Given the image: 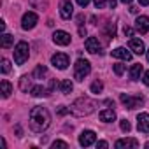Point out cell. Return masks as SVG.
<instances>
[{"label":"cell","instance_id":"obj_2","mask_svg":"<svg viewBox=\"0 0 149 149\" xmlns=\"http://www.w3.org/2000/svg\"><path fill=\"white\" fill-rule=\"evenodd\" d=\"M95 109H97V102L91 100V98H88V97H81V98H77L76 102L70 105V112L74 116H77V118L90 116Z\"/></svg>","mask_w":149,"mask_h":149},{"label":"cell","instance_id":"obj_4","mask_svg":"<svg viewBox=\"0 0 149 149\" xmlns=\"http://www.w3.org/2000/svg\"><path fill=\"white\" fill-rule=\"evenodd\" d=\"M28 56H30V47H28V44H26L25 40L18 42L16 47H14V61H16L18 65H23V63L28 60Z\"/></svg>","mask_w":149,"mask_h":149},{"label":"cell","instance_id":"obj_41","mask_svg":"<svg viewBox=\"0 0 149 149\" xmlns=\"http://www.w3.org/2000/svg\"><path fill=\"white\" fill-rule=\"evenodd\" d=\"M137 11H139V9H137V7H135V6H132V7H130V13H133V14H135V13H137Z\"/></svg>","mask_w":149,"mask_h":149},{"label":"cell","instance_id":"obj_43","mask_svg":"<svg viewBox=\"0 0 149 149\" xmlns=\"http://www.w3.org/2000/svg\"><path fill=\"white\" fill-rule=\"evenodd\" d=\"M146 54H147V61H149V49H147V51H146Z\"/></svg>","mask_w":149,"mask_h":149},{"label":"cell","instance_id":"obj_42","mask_svg":"<svg viewBox=\"0 0 149 149\" xmlns=\"http://www.w3.org/2000/svg\"><path fill=\"white\" fill-rule=\"evenodd\" d=\"M123 4H132V0H121Z\"/></svg>","mask_w":149,"mask_h":149},{"label":"cell","instance_id":"obj_40","mask_svg":"<svg viewBox=\"0 0 149 149\" xmlns=\"http://www.w3.org/2000/svg\"><path fill=\"white\" fill-rule=\"evenodd\" d=\"M109 6H111V9H114L116 7V0H109Z\"/></svg>","mask_w":149,"mask_h":149},{"label":"cell","instance_id":"obj_5","mask_svg":"<svg viewBox=\"0 0 149 149\" xmlns=\"http://www.w3.org/2000/svg\"><path fill=\"white\" fill-rule=\"evenodd\" d=\"M119 98H121V104L126 109H137V107H140L144 104V98L142 97H132V95H125L123 93Z\"/></svg>","mask_w":149,"mask_h":149},{"label":"cell","instance_id":"obj_9","mask_svg":"<svg viewBox=\"0 0 149 149\" xmlns=\"http://www.w3.org/2000/svg\"><path fill=\"white\" fill-rule=\"evenodd\" d=\"M53 40H54V44H58V46H68V44H70V33H67V32H63V30H56V32L53 33Z\"/></svg>","mask_w":149,"mask_h":149},{"label":"cell","instance_id":"obj_23","mask_svg":"<svg viewBox=\"0 0 149 149\" xmlns=\"http://www.w3.org/2000/svg\"><path fill=\"white\" fill-rule=\"evenodd\" d=\"M13 42H14V37L9 35V33H4V35H2V40H0V46H2L4 49H7V47L13 46Z\"/></svg>","mask_w":149,"mask_h":149},{"label":"cell","instance_id":"obj_32","mask_svg":"<svg viewBox=\"0 0 149 149\" xmlns=\"http://www.w3.org/2000/svg\"><path fill=\"white\" fill-rule=\"evenodd\" d=\"M142 81H144V84H146V86H149V70H147V72H144Z\"/></svg>","mask_w":149,"mask_h":149},{"label":"cell","instance_id":"obj_25","mask_svg":"<svg viewBox=\"0 0 149 149\" xmlns=\"http://www.w3.org/2000/svg\"><path fill=\"white\" fill-rule=\"evenodd\" d=\"M119 128H121V132L128 133V132L132 130V125L128 123V119H121V121H119Z\"/></svg>","mask_w":149,"mask_h":149},{"label":"cell","instance_id":"obj_36","mask_svg":"<svg viewBox=\"0 0 149 149\" xmlns=\"http://www.w3.org/2000/svg\"><path fill=\"white\" fill-rule=\"evenodd\" d=\"M95 144H97V147H107V146H109L105 140H98V142H95Z\"/></svg>","mask_w":149,"mask_h":149},{"label":"cell","instance_id":"obj_1","mask_svg":"<svg viewBox=\"0 0 149 149\" xmlns=\"http://www.w3.org/2000/svg\"><path fill=\"white\" fill-rule=\"evenodd\" d=\"M28 123H30L32 132L40 133V132H44V130L49 126V123H51V114H49V111H47L46 107L37 105V107H33V109L30 111Z\"/></svg>","mask_w":149,"mask_h":149},{"label":"cell","instance_id":"obj_14","mask_svg":"<svg viewBox=\"0 0 149 149\" xmlns=\"http://www.w3.org/2000/svg\"><path fill=\"white\" fill-rule=\"evenodd\" d=\"M128 47H130V51H133L135 54H144V53H146L144 42H142L140 39H137V37L130 39V42H128Z\"/></svg>","mask_w":149,"mask_h":149},{"label":"cell","instance_id":"obj_29","mask_svg":"<svg viewBox=\"0 0 149 149\" xmlns=\"http://www.w3.org/2000/svg\"><path fill=\"white\" fill-rule=\"evenodd\" d=\"M107 33H109V37H114V35H116V26H114V23H109V25H107Z\"/></svg>","mask_w":149,"mask_h":149},{"label":"cell","instance_id":"obj_7","mask_svg":"<svg viewBox=\"0 0 149 149\" xmlns=\"http://www.w3.org/2000/svg\"><path fill=\"white\" fill-rule=\"evenodd\" d=\"M37 21H39V18L35 13H25L21 18V26H23V30H32L37 25Z\"/></svg>","mask_w":149,"mask_h":149},{"label":"cell","instance_id":"obj_18","mask_svg":"<svg viewBox=\"0 0 149 149\" xmlns=\"http://www.w3.org/2000/svg\"><path fill=\"white\" fill-rule=\"evenodd\" d=\"M140 74H142V65H140V63L132 65V68H130V79H132V81H137V79L140 77Z\"/></svg>","mask_w":149,"mask_h":149},{"label":"cell","instance_id":"obj_31","mask_svg":"<svg viewBox=\"0 0 149 149\" xmlns=\"http://www.w3.org/2000/svg\"><path fill=\"white\" fill-rule=\"evenodd\" d=\"M56 86H60V84H58V83H56L54 79H51V81H49V86H47V90H49V91H53V90H54Z\"/></svg>","mask_w":149,"mask_h":149},{"label":"cell","instance_id":"obj_20","mask_svg":"<svg viewBox=\"0 0 149 149\" xmlns=\"http://www.w3.org/2000/svg\"><path fill=\"white\" fill-rule=\"evenodd\" d=\"M72 88H74V84H72L70 79H63V81L60 83V91H61L63 95H68V93L72 91Z\"/></svg>","mask_w":149,"mask_h":149},{"label":"cell","instance_id":"obj_21","mask_svg":"<svg viewBox=\"0 0 149 149\" xmlns=\"http://www.w3.org/2000/svg\"><path fill=\"white\" fill-rule=\"evenodd\" d=\"M30 91H32L33 97H47V95L51 93V91H49L47 88H44V86H33Z\"/></svg>","mask_w":149,"mask_h":149},{"label":"cell","instance_id":"obj_30","mask_svg":"<svg viewBox=\"0 0 149 149\" xmlns=\"http://www.w3.org/2000/svg\"><path fill=\"white\" fill-rule=\"evenodd\" d=\"M56 147H68V144L63 142V140H54L53 142V149H56Z\"/></svg>","mask_w":149,"mask_h":149},{"label":"cell","instance_id":"obj_6","mask_svg":"<svg viewBox=\"0 0 149 149\" xmlns=\"http://www.w3.org/2000/svg\"><path fill=\"white\" fill-rule=\"evenodd\" d=\"M51 63H53L58 70H65V68L68 67L70 60H68V56H67L65 53H56V54L51 56Z\"/></svg>","mask_w":149,"mask_h":149},{"label":"cell","instance_id":"obj_34","mask_svg":"<svg viewBox=\"0 0 149 149\" xmlns=\"http://www.w3.org/2000/svg\"><path fill=\"white\" fill-rule=\"evenodd\" d=\"M68 111H70V109H67V107H63V105H61V107L58 109V114H60V116H65Z\"/></svg>","mask_w":149,"mask_h":149},{"label":"cell","instance_id":"obj_13","mask_svg":"<svg viewBox=\"0 0 149 149\" xmlns=\"http://www.w3.org/2000/svg\"><path fill=\"white\" fill-rule=\"evenodd\" d=\"M135 30L139 33H149V18L147 16H139L135 19Z\"/></svg>","mask_w":149,"mask_h":149},{"label":"cell","instance_id":"obj_19","mask_svg":"<svg viewBox=\"0 0 149 149\" xmlns=\"http://www.w3.org/2000/svg\"><path fill=\"white\" fill-rule=\"evenodd\" d=\"M0 86H2V97H4V98H9L11 93H13V86H11V83H9L7 79H4L2 83H0Z\"/></svg>","mask_w":149,"mask_h":149},{"label":"cell","instance_id":"obj_27","mask_svg":"<svg viewBox=\"0 0 149 149\" xmlns=\"http://www.w3.org/2000/svg\"><path fill=\"white\" fill-rule=\"evenodd\" d=\"M114 72H116V76H123L125 65H123V63H114Z\"/></svg>","mask_w":149,"mask_h":149},{"label":"cell","instance_id":"obj_15","mask_svg":"<svg viewBox=\"0 0 149 149\" xmlns=\"http://www.w3.org/2000/svg\"><path fill=\"white\" fill-rule=\"evenodd\" d=\"M111 54H112L114 58H121V60H125V61H130V60H132V53H130L126 47H116V49L111 51Z\"/></svg>","mask_w":149,"mask_h":149},{"label":"cell","instance_id":"obj_12","mask_svg":"<svg viewBox=\"0 0 149 149\" xmlns=\"http://www.w3.org/2000/svg\"><path fill=\"white\" fill-rule=\"evenodd\" d=\"M84 46H86V51L91 53V54H97V53H100V49H102V46H100V42H98L97 37H88L86 42H84Z\"/></svg>","mask_w":149,"mask_h":149},{"label":"cell","instance_id":"obj_26","mask_svg":"<svg viewBox=\"0 0 149 149\" xmlns=\"http://www.w3.org/2000/svg\"><path fill=\"white\" fill-rule=\"evenodd\" d=\"M102 90H104V84H102L100 81H95V83L91 84V91H93V93H100Z\"/></svg>","mask_w":149,"mask_h":149},{"label":"cell","instance_id":"obj_35","mask_svg":"<svg viewBox=\"0 0 149 149\" xmlns=\"http://www.w3.org/2000/svg\"><path fill=\"white\" fill-rule=\"evenodd\" d=\"M95 6H97V9H102L105 6V0H95Z\"/></svg>","mask_w":149,"mask_h":149},{"label":"cell","instance_id":"obj_11","mask_svg":"<svg viewBox=\"0 0 149 149\" xmlns=\"http://www.w3.org/2000/svg\"><path fill=\"white\" fill-rule=\"evenodd\" d=\"M72 13H74L72 2H70V0H61V4H60V16H61L63 19H70Z\"/></svg>","mask_w":149,"mask_h":149},{"label":"cell","instance_id":"obj_3","mask_svg":"<svg viewBox=\"0 0 149 149\" xmlns=\"http://www.w3.org/2000/svg\"><path fill=\"white\" fill-rule=\"evenodd\" d=\"M90 72H91V65L84 58H79L76 61V65H74V77L77 81H84V77H88Z\"/></svg>","mask_w":149,"mask_h":149},{"label":"cell","instance_id":"obj_22","mask_svg":"<svg viewBox=\"0 0 149 149\" xmlns=\"http://www.w3.org/2000/svg\"><path fill=\"white\" fill-rule=\"evenodd\" d=\"M46 74H47V68H46V65H37L32 76H33L35 79H42V77L46 76Z\"/></svg>","mask_w":149,"mask_h":149},{"label":"cell","instance_id":"obj_39","mask_svg":"<svg viewBox=\"0 0 149 149\" xmlns=\"http://www.w3.org/2000/svg\"><path fill=\"white\" fill-rule=\"evenodd\" d=\"M140 6H149V0H139Z\"/></svg>","mask_w":149,"mask_h":149},{"label":"cell","instance_id":"obj_37","mask_svg":"<svg viewBox=\"0 0 149 149\" xmlns=\"http://www.w3.org/2000/svg\"><path fill=\"white\" fill-rule=\"evenodd\" d=\"M77 4H79L81 7H86V6L90 4V0H77Z\"/></svg>","mask_w":149,"mask_h":149},{"label":"cell","instance_id":"obj_38","mask_svg":"<svg viewBox=\"0 0 149 149\" xmlns=\"http://www.w3.org/2000/svg\"><path fill=\"white\" fill-rule=\"evenodd\" d=\"M79 35H81V37H86V28L81 26V28H79Z\"/></svg>","mask_w":149,"mask_h":149},{"label":"cell","instance_id":"obj_8","mask_svg":"<svg viewBox=\"0 0 149 149\" xmlns=\"http://www.w3.org/2000/svg\"><path fill=\"white\" fill-rule=\"evenodd\" d=\"M95 142H97V133L91 132V130H84V132L79 135V144H81L83 147H90V146L95 144Z\"/></svg>","mask_w":149,"mask_h":149},{"label":"cell","instance_id":"obj_33","mask_svg":"<svg viewBox=\"0 0 149 149\" xmlns=\"http://www.w3.org/2000/svg\"><path fill=\"white\" fill-rule=\"evenodd\" d=\"M123 32H125V35H126V37H132V35H133V30H132L130 26H125V30H123Z\"/></svg>","mask_w":149,"mask_h":149},{"label":"cell","instance_id":"obj_17","mask_svg":"<svg viewBox=\"0 0 149 149\" xmlns=\"http://www.w3.org/2000/svg\"><path fill=\"white\" fill-rule=\"evenodd\" d=\"M98 116H100V121H104V123H111L116 119V112L112 109H104V111H100Z\"/></svg>","mask_w":149,"mask_h":149},{"label":"cell","instance_id":"obj_28","mask_svg":"<svg viewBox=\"0 0 149 149\" xmlns=\"http://www.w3.org/2000/svg\"><path fill=\"white\" fill-rule=\"evenodd\" d=\"M2 72H4V74H9V72H11V63H9V60H6V58L2 60Z\"/></svg>","mask_w":149,"mask_h":149},{"label":"cell","instance_id":"obj_16","mask_svg":"<svg viewBox=\"0 0 149 149\" xmlns=\"http://www.w3.org/2000/svg\"><path fill=\"white\" fill-rule=\"evenodd\" d=\"M116 147L118 149H128V147H139V140L137 139H119L116 142Z\"/></svg>","mask_w":149,"mask_h":149},{"label":"cell","instance_id":"obj_10","mask_svg":"<svg viewBox=\"0 0 149 149\" xmlns=\"http://www.w3.org/2000/svg\"><path fill=\"white\" fill-rule=\"evenodd\" d=\"M137 128L142 133H149V114L147 112H142L137 116Z\"/></svg>","mask_w":149,"mask_h":149},{"label":"cell","instance_id":"obj_24","mask_svg":"<svg viewBox=\"0 0 149 149\" xmlns=\"http://www.w3.org/2000/svg\"><path fill=\"white\" fill-rule=\"evenodd\" d=\"M19 88H21L23 91H28V90H30V77H28V76H23V77H21Z\"/></svg>","mask_w":149,"mask_h":149}]
</instances>
